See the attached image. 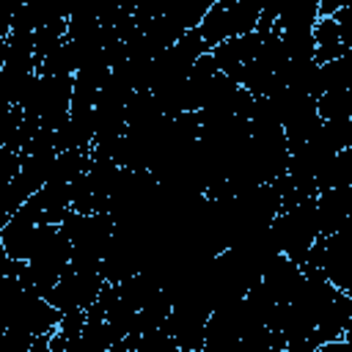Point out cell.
Wrapping results in <instances>:
<instances>
[{
  "label": "cell",
  "mask_w": 352,
  "mask_h": 352,
  "mask_svg": "<svg viewBox=\"0 0 352 352\" xmlns=\"http://www.w3.org/2000/svg\"><path fill=\"white\" fill-rule=\"evenodd\" d=\"M316 110H319L322 121L352 118V99H349V91H324V94L316 99Z\"/></svg>",
  "instance_id": "cell-3"
},
{
  "label": "cell",
  "mask_w": 352,
  "mask_h": 352,
  "mask_svg": "<svg viewBox=\"0 0 352 352\" xmlns=\"http://www.w3.org/2000/svg\"><path fill=\"white\" fill-rule=\"evenodd\" d=\"M333 19L338 22L341 41H344L346 47H352V6H349V8H341L338 14H333Z\"/></svg>",
  "instance_id": "cell-4"
},
{
  "label": "cell",
  "mask_w": 352,
  "mask_h": 352,
  "mask_svg": "<svg viewBox=\"0 0 352 352\" xmlns=\"http://www.w3.org/2000/svg\"><path fill=\"white\" fill-rule=\"evenodd\" d=\"M349 6H352V0H319V14L333 16V14H338L341 8H349Z\"/></svg>",
  "instance_id": "cell-5"
},
{
  "label": "cell",
  "mask_w": 352,
  "mask_h": 352,
  "mask_svg": "<svg viewBox=\"0 0 352 352\" xmlns=\"http://www.w3.org/2000/svg\"><path fill=\"white\" fill-rule=\"evenodd\" d=\"M270 231H272V239L278 242L280 253H286L289 258H294L302 267L314 242L322 236L319 214H316V195H308V198H300L297 204L280 206V212L270 223Z\"/></svg>",
  "instance_id": "cell-1"
},
{
  "label": "cell",
  "mask_w": 352,
  "mask_h": 352,
  "mask_svg": "<svg viewBox=\"0 0 352 352\" xmlns=\"http://www.w3.org/2000/svg\"><path fill=\"white\" fill-rule=\"evenodd\" d=\"M314 38H316V63L336 60V58L346 55V50H349L341 41V30L333 16H319V22L314 25Z\"/></svg>",
  "instance_id": "cell-2"
}]
</instances>
